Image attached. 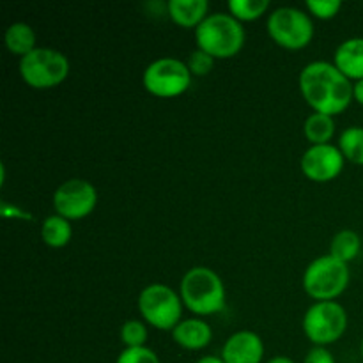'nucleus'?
<instances>
[{
	"instance_id": "obj_7",
	"label": "nucleus",
	"mask_w": 363,
	"mask_h": 363,
	"mask_svg": "<svg viewBox=\"0 0 363 363\" xmlns=\"http://www.w3.org/2000/svg\"><path fill=\"white\" fill-rule=\"evenodd\" d=\"M268 34L286 50H301L314 38V21L311 14L298 7H279L268 18Z\"/></svg>"
},
{
	"instance_id": "obj_15",
	"label": "nucleus",
	"mask_w": 363,
	"mask_h": 363,
	"mask_svg": "<svg viewBox=\"0 0 363 363\" xmlns=\"http://www.w3.org/2000/svg\"><path fill=\"white\" fill-rule=\"evenodd\" d=\"M167 9L170 20L183 28H197L209 16L208 0H170Z\"/></svg>"
},
{
	"instance_id": "obj_12",
	"label": "nucleus",
	"mask_w": 363,
	"mask_h": 363,
	"mask_svg": "<svg viewBox=\"0 0 363 363\" xmlns=\"http://www.w3.org/2000/svg\"><path fill=\"white\" fill-rule=\"evenodd\" d=\"M264 357V344L255 332H236L222 347V360L225 363H261Z\"/></svg>"
},
{
	"instance_id": "obj_23",
	"label": "nucleus",
	"mask_w": 363,
	"mask_h": 363,
	"mask_svg": "<svg viewBox=\"0 0 363 363\" xmlns=\"http://www.w3.org/2000/svg\"><path fill=\"white\" fill-rule=\"evenodd\" d=\"M116 363H162L158 354L147 346L144 347H124L117 357Z\"/></svg>"
},
{
	"instance_id": "obj_2",
	"label": "nucleus",
	"mask_w": 363,
	"mask_h": 363,
	"mask_svg": "<svg viewBox=\"0 0 363 363\" xmlns=\"http://www.w3.org/2000/svg\"><path fill=\"white\" fill-rule=\"evenodd\" d=\"M184 307L199 318L218 314L225 308L227 293L218 273L206 266H195L184 273L179 286Z\"/></svg>"
},
{
	"instance_id": "obj_28",
	"label": "nucleus",
	"mask_w": 363,
	"mask_h": 363,
	"mask_svg": "<svg viewBox=\"0 0 363 363\" xmlns=\"http://www.w3.org/2000/svg\"><path fill=\"white\" fill-rule=\"evenodd\" d=\"M197 363H225L222 360V357H202L199 358Z\"/></svg>"
},
{
	"instance_id": "obj_25",
	"label": "nucleus",
	"mask_w": 363,
	"mask_h": 363,
	"mask_svg": "<svg viewBox=\"0 0 363 363\" xmlns=\"http://www.w3.org/2000/svg\"><path fill=\"white\" fill-rule=\"evenodd\" d=\"M186 64L191 74H195V77H206V74L211 73L213 67H215V59H213L209 53L197 48L195 52L190 53Z\"/></svg>"
},
{
	"instance_id": "obj_16",
	"label": "nucleus",
	"mask_w": 363,
	"mask_h": 363,
	"mask_svg": "<svg viewBox=\"0 0 363 363\" xmlns=\"http://www.w3.org/2000/svg\"><path fill=\"white\" fill-rule=\"evenodd\" d=\"M4 43L13 55H20L21 59V57L28 55L35 50V32L28 23L16 21V23L7 27Z\"/></svg>"
},
{
	"instance_id": "obj_4",
	"label": "nucleus",
	"mask_w": 363,
	"mask_h": 363,
	"mask_svg": "<svg viewBox=\"0 0 363 363\" xmlns=\"http://www.w3.org/2000/svg\"><path fill=\"white\" fill-rule=\"evenodd\" d=\"M350 266L332 255H321L303 273L305 293L315 301H335L350 286Z\"/></svg>"
},
{
	"instance_id": "obj_5",
	"label": "nucleus",
	"mask_w": 363,
	"mask_h": 363,
	"mask_svg": "<svg viewBox=\"0 0 363 363\" xmlns=\"http://www.w3.org/2000/svg\"><path fill=\"white\" fill-rule=\"evenodd\" d=\"M183 300L165 284H149L138 296V312L156 330L172 332L183 321Z\"/></svg>"
},
{
	"instance_id": "obj_13",
	"label": "nucleus",
	"mask_w": 363,
	"mask_h": 363,
	"mask_svg": "<svg viewBox=\"0 0 363 363\" xmlns=\"http://www.w3.org/2000/svg\"><path fill=\"white\" fill-rule=\"evenodd\" d=\"M172 339L176 340L177 346L188 351H199L209 346L213 340L211 326L201 318L183 319L176 328L172 330Z\"/></svg>"
},
{
	"instance_id": "obj_20",
	"label": "nucleus",
	"mask_w": 363,
	"mask_h": 363,
	"mask_svg": "<svg viewBox=\"0 0 363 363\" xmlns=\"http://www.w3.org/2000/svg\"><path fill=\"white\" fill-rule=\"evenodd\" d=\"M339 149L347 162L354 163V165H363V128H346L340 133Z\"/></svg>"
},
{
	"instance_id": "obj_11",
	"label": "nucleus",
	"mask_w": 363,
	"mask_h": 363,
	"mask_svg": "<svg viewBox=\"0 0 363 363\" xmlns=\"http://www.w3.org/2000/svg\"><path fill=\"white\" fill-rule=\"evenodd\" d=\"M344 162L346 158L339 145H311L301 156V170L311 181L326 183L340 176Z\"/></svg>"
},
{
	"instance_id": "obj_6",
	"label": "nucleus",
	"mask_w": 363,
	"mask_h": 363,
	"mask_svg": "<svg viewBox=\"0 0 363 363\" xmlns=\"http://www.w3.org/2000/svg\"><path fill=\"white\" fill-rule=\"evenodd\" d=\"M21 80L32 89H53L69 74V60L53 48H35L20 59Z\"/></svg>"
},
{
	"instance_id": "obj_27",
	"label": "nucleus",
	"mask_w": 363,
	"mask_h": 363,
	"mask_svg": "<svg viewBox=\"0 0 363 363\" xmlns=\"http://www.w3.org/2000/svg\"><path fill=\"white\" fill-rule=\"evenodd\" d=\"M353 98L357 99V103L363 105V80H358L353 84Z\"/></svg>"
},
{
	"instance_id": "obj_30",
	"label": "nucleus",
	"mask_w": 363,
	"mask_h": 363,
	"mask_svg": "<svg viewBox=\"0 0 363 363\" xmlns=\"http://www.w3.org/2000/svg\"><path fill=\"white\" fill-rule=\"evenodd\" d=\"M362 357H363V340H362Z\"/></svg>"
},
{
	"instance_id": "obj_29",
	"label": "nucleus",
	"mask_w": 363,
	"mask_h": 363,
	"mask_svg": "<svg viewBox=\"0 0 363 363\" xmlns=\"http://www.w3.org/2000/svg\"><path fill=\"white\" fill-rule=\"evenodd\" d=\"M266 363H294V360H291L289 357H284V354H280V357L269 358V360Z\"/></svg>"
},
{
	"instance_id": "obj_1",
	"label": "nucleus",
	"mask_w": 363,
	"mask_h": 363,
	"mask_svg": "<svg viewBox=\"0 0 363 363\" xmlns=\"http://www.w3.org/2000/svg\"><path fill=\"white\" fill-rule=\"evenodd\" d=\"M300 91L314 112L332 117L342 113L354 99L350 78L325 60H315L301 69Z\"/></svg>"
},
{
	"instance_id": "obj_26",
	"label": "nucleus",
	"mask_w": 363,
	"mask_h": 363,
	"mask_svg": "<svg viewBox=\"0 0 363 363\" xmlns=\"http://www.w3.org/2000/svg\"><path fill=\"white\" fill-rule=\"evenodd\" d=\"M303 363H335V358L326 347L315 346L308 351Z\"/></svg>"
},
{
	"instance_id": "obj_14",
	"label": "nucleus",
	"mask_w": 363,
	"mask_h": 363,
	"mask_svg": "<svg viewBox=\"0 0 363 363\" xmlns=\"http://www.w3.org/2000/svg\"><path fill=\"white\" fill-rule=\"evenodd\" d=\"M333 64L350 80H363V38H351L340 43L333 55Z\"/></svg>"
},
{
	"instance_id": "obj_8",
	"label": "nucleus",
	"mask_w": 363,
	"mask_h": 363,
	"mask_svg": "<svg viewBox=\"0 0 363 363\" xmlns=\"http://www.w3.org/2000/svg\"><path fill=\"white\" fill-rule=\"evenodd\" d=\"M346 308L337 301H315L303 318V332L315 346L326 347L346 333Z\"/></svg>"
},
{
	"instance_id": "obj_22",
	"label": "nucleus",
	"mask_w": 363,
	"mask_h": 363,
	"mask_svg": "<svg viewBox=\"0 0 363 363\" xmlns=\"http://www.w3.org/2000/svg\"><path fill=\"white\" fill-rule=\"evenodd\" d=\"M121 340L126 347H144L147 340V326L144 321L131 319L121 328Z\"/></svg>"
},
{
	"instance_id": "obj_18",
	"label": "nucleus",
	"mask_w": 363,
	"mask_h": 363,
	"mask_svg": "<svg viewBox=\"0 0 363 363\" xmlns=\"http://www.w3.org/2000/svg\"><path fill=\"white\" fill-rule=\"evenodd\" d=\"M73 236V229H71V222L60 215H52L43 222L41 227V238L48 247L52 248H62L66 247Z\"/></svg>"
},
{
	"instance_id": "obj_24",
	"label": "nucleus",
	"mask_w": 363,
	"mask_h": 363,
	"mask_svg": "<svg viewBox=\"0 0 363 363\" xmlns=\"http://www.w3.org/2000/svg\"><path fill=\"white\" fill-rule=\"evenodd\" d=\"M340 7H342L340 0H307V9L319 20H332L339 14Z\"/></svg>"
},
{
	"instance_id": "obj_17",
	"label": "nucleus",
	"mask_w": 363,
	"mask_h": 363,
	"mask_svg": "<svg viewBox=\"0 0 363 363\" xmlns=\"http://www.w3.org/2000/svg\"><path fill=\"white\" fill-rule=\"evenodd\" d=\"M303 133L311 145H325L330 144V140L335 135V123H333L332 116L326 113L314 112L312 116L307 117L303 124Z\"/></svg>"
},
{
	"instance_id": "obj_19",
	"label": "nucleus",
	"mask_w": 363,
	"mask_h": 363,
	"mask_svg": "<svg viewBox=\"0 0 363 363\" xmlns=\"http://www.w3.org/2000/svg\"><path fill=\"white\" fill-rule=\"evenodd\" d=\"M360 248H362L360 236H358L354 230L344 229L333 236L332 245H330V255L339 259V261L346 262V264H350L351 261H354V259L358 257Z\"/></svg>"
},
{
	"instance_id": "obj_21",
	"label": "nucleus",
	"mask_w": 363,
	"mask_h": 363,
	"mask_svg": "<svg viewBox=\"0 0 363 363\" xmlns=\"http://www.w3.org/2000/svg\"><path fill=\"white\" fill-rule=\"evenodd\" d=\"M269 0H230L229 13L240 21H254L266 14Z\"/></svg>"
},
{
	"instance_id": "obj_3",
	"label": "nucleus",
	"mask_w": 363,
	"mask_h": 363,
	"mask_svg": "<svg viewBox=\"0 0 363 363\" xmlns=\"http://www.w3.org/2000/svg\"><path fill=\"white\" fill-rule=\"evenodd\" d=\"M195 41L213 59H230L243 48L245 28L233 14L213 13L195 28Z\"/></svg>"
},
{
	"instance_id": "obj_10",
	"label": "nucleus",
	"mask_w": 363,
	"mask_h": 363,
	"mask_svg": "<svg viewBox=\"0 0 363 363\" xmlns=\"http://www.w3.org/2000/svg\"><path fill=\"white\" fill-rule=\"evenodd\" d=\"M98 204V191L94 184L85 179L64 181L53 194V209L55 215L66 220H82L91 215Z\"/></svg>"
},
{
	"instance_id": "obj_9",
	"label": "nucleus",
	"mask_w": 363,
	"mask_h": 363,
	"mask_svg": "<svg viewBox=\"0 0 363 363\" xmlns=\"http://www.w3.org/2000/svg\"><path fill=\"white\" fill-rule=\"evenodd\" d=\"M145 91L156 98H176L188 91L191 73L188 64L174 57H162L149 64L142 77Z\"/></svg>"
}]
</instances>
